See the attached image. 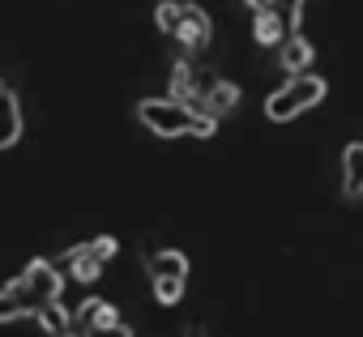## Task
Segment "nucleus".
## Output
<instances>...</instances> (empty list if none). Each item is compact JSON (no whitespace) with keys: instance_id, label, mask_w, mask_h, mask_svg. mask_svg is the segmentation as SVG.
I'll return each instance as SVG.
<instances>
[{"instance_id":"1","label":"nucleus","mask_w":363,"mask_h":337,"mask_svg":"<svg viewBox=\"0 0 363 337\" xmlns=\"http://www.w3.org/2000/svg\"><path fill=\"white\" fill-rule=\"evenodd\" d=\"M65 290L60 265L52 261H30L13 282L0 286V320H18V316H39V307L56 303Z\"/></svg>"},{"instance_id":"2","label":"nucleus","mask_w":363,"mask_h":337,"mask_svg":"<svg viewBox=\"0 0 363 337\" xmlns=\"http://www.w3.org/2000/svg\"><path fill=\"white\" fill-rule=\"evenodd\" d=\"M137 120L154 137H214V128H218L214 115H201L179 98H145V103H137Z\"/></svg>"},{"instance_id":"3","label":"nucleus","mask_w":363,"mask_h":337,"mask_svg":"<svg viewBox=\"0 0 363 337\" xmlns=\"http://www.w3.org/2000/svg\"><path fill=\"white\" fill-rule=\"evenodd\" d=\"M154 22H158L162 35H171L179 47H193V52L210 47V35H214L206 9L189 5V0H162V5L154 9Z\"/></svg>"},{"instance_id":"4","label":"nucleus","mask_w":363,"mask_h":337,"mask_svg":"<svg viewBox=\"0 0 363 337\" xmlns=\"http://www.w3.org/2000/svg\"><path fill=\"white\" fill-rule=\"evenodd\" d=\"M145 273H150V286H154V299L162 307L184 299V286H189V256L179 248H145Z\"/></svg>"},{"instance_id":"5","label":"nucleus","mask_w":363,"mask_h":337,"mask_svg":"<svg viewBox=\"0 0 363 337\" xmlns=\"http://www.w3.org/2000/svg\"><path fill=\"white\" fill-rule=\"evenodd\" d=\"M325 98V81L316 77V73H299V77H291L282 90H274L269 98H265V115L269 120H295L299 111H308V107H316Z\"/></svg>"},{"instance_id":"6","label":"nucleus","mask_w":363,"mask_h":337,"mask_svg":"<svg viewBox=\"0 0 363 337\" xmlns=\"http://www.w3.org/2000/svg\"><path fill=\"white\" fill-rule=\"evenodd\" d=\"M111 256H116V239H111V235H99V239L73 248V252L65 256V265H69V273H73L77 282H94Z\"/></svg>"},{"instance_id":"7","label":"nucleus","mask_w":363,"mask_h":337,"mask_svg":"<svg viewBox=\"0 0 363 337\" xmlns=\"http://www.w3.org/2000/svg\"><path fill=\"white\" fill-rule=\"evenodd\" d=\"M295 35V26L282 18V13H274V9H265V13H257V26H252V39L261 43V47H282L286 39Z\"/></svg>"},{"instance_id":"8","label":"nucleus","mask_w":363,"mask_h":337,"mask_svg":"<svg viewBox=\"0 0 363 337\" xmlns=\"http://www.w3.org/2000/svg\"><path fill=\"white\" fill-rule=\"evenodd\" d=\"M18 137H22V103L5 86V90H0V149H9Z\"/></svg>"},{"instance_id":"9","label":"nucleus","mask_w":363,"mask_h":337,"mask_svg":"<svg viewBox=\"0 0 363 337\" xmlns=\"http://www.w3.org/2000/svg\"><path fill=\"white\" fill-rule=\"evenodd\" d=\"M342 193L363 197V141L346 145V154H342Z\"/></svg>"},{"instance_id":"10","label":"nucleus","mask_w":363,"mask_h":337,"mask_svg":"<svg viewBox=\"0 0 363 337\" xmlns=\"http://www.w3.org/2000/svg\"><path fill=\"white\" fill-rule=\"evenodd\" d=\"M111 320H120L116 316V307L107 303V299H86L82 307H77V316H73V324L86 333V329H99V324H111Z\"/></svg>"},{"instance_id":"11","label":"nucleus","mask_w":363,"mask_h":337,"mask_svg":"<svg viewBox=\"0 0 363 337\" xmlns=\"http://www.w3.org/2000/svg\"><path fill=\"white\" fill-rule=\"evenodd\" d=\"M278 52H282V69H291L295 77H299V73H308V64H312V43H308V39L291 35Z\"/></svg>"},{"instance_id":"12","label":"nucleus","mask_w":363,"mask_h":337,"mask_svg":"<svg viewBox=\"0 0 363 337\" xmlns=\"http://www.w3.org/2000/svg\"><path fill=\"white\" fill-rule=\"evenodd\" d=\"M39 324H43V333H48V337H60V333H69V329H73V312H65V307H60V299H56V303L39 307Z\"/></svg>"},{"instance_id":"13","label":"nucleus","mask_w":363,"mask_h":337,"mask_svg":"<svg viewBox=\"0 0 363 337\" xmlns=\"http://www.w3.org/2000/svg\"><path fill=\"white\" fill-rule=\"evenodd\" d=\"M269 9L274 13H282L295 30H299V18H303V0H269Z\"/></svg>"},{"instance_id":"14","label":"nucleus","mask_w":363,"mask_h":337,"mask_svg":"<svg viewBox=\"0 0 363 337\" xmlns=\"http://www.w3.org/2000/svg\"><path fill=\"white\" fill-rule=\"evenodd\" d=\"M82 337H133V329L124 320H111V324H99V329H86Z\"/></svg>"},{"instance_id":"15","label":"nucleus","mask_w":363,"mask_h":337,"mask_svg":"<svg viewBox=\"0 0 363 337\" xmlns=\"http://www.w3.org/2000/svg\"><path fill=\"white\" fill-rule=\"evenodd\" d=\"M179 337H210V329H206V324H189L184 333H179Z\"/></svg>"},{"instance_id":"16","label":"nucleus","mask_w":363,"mask_h":337,"mask_svg":"<svg viewBox=\"0 0 363 337\" xmlns=\"http://www.w3.org/2000/svg\"><path fill=\"white\" fill-rule=\"evenodd\" d=\"M248 9H252V13H265V9H269V0H248Z\"/></svg>"},{"instance_id":"17","label":"nucleus","mask_w":363,"mask_h":337,"mask_svg":"<svg viewBox=\"0 0 363 337\" xmlns=\"http://www.w3.org/2000/svg\"><path fill=\"white\" fill-rule=\"evenodd\" d=\"M60 337H73V333H60Z\"/></svg>"},{"instance_id":"18","label":"nucleus","mask_w":363,"mask_h":337,"mask_svg":"<svg viewBox=\"0 0 363 337\" xmlns=\"http://www.w3.org/2000/svg\"><path fill=\"white\" fill-rule=\"evenodd\" d=\"M0 90H5V81H0Z\"/></svg>"}]
</instances>
